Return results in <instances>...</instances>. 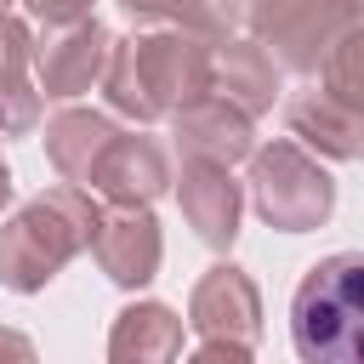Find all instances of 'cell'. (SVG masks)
I'll return each mask as SVG.
<instances>
[{
	"label": "cell",
	"mask_w": 364,
	"mask_h": 364,
	"mask_svg": "<svg viewBox=\"0 0 364 364\" xmlns=\"http://www.w3.org/2000/svg\"><path fill=\"white\" fill-rule=\"evenodd\" d=\"M182 353V318L165 301H131L114 330H108V358L114 364H154Z\"/></svg>",
	"instance_id": "9a60e30c"
},
{
	"label": "cell",
	"mask_w": 364,
	"mask_h": 364,
	"mask_svg": "<svg viewBox=\"0 0 364 364\" xmlns=\"http://www.w3.org/2000/svg\"><path fill=\"white\" fill-rule=\"evenodd\" d=\"M34 125H40V85H28V74L0 80V142L28 136Z\"/></svg>",
	"instance_id": "e0dca14e"
},
{
	"label": "cell",
	"mask_w": 364,
	"mask_h": 364,
	"mask_svg": "<svg viewBox=\"0 0 364 364\" xmlns=\"http://www.w3.org/2000/svg\"><path fill=\"white\" fill-rule=\"evenodd\" d=\"M210 91L233 102L245 119H256L279 102V63L250 34H222L210 40Z\"/></svg>",
	"instance_id": "7c38bea8"
},
{
	"label": "cell",
	"mask_w": 364,
	"mask_h": 364,
	"mask_svg": "<svg viewBox=\"0 0 364 364\" xmlns=\"http://www.w3.org/2000/svg\"><path fill=\"white\" fill-rule=\"evenodd\" d=\"M165 119H171V136H176L182 159L239 165V159H250V148H256L250 119H245L233 102H222L216 91H205V97L182 102V108H176V114H165Z\"/></svg>",
	"instance_id": "30bf717a"
},
{
	"label": "cell",
	"mask_w": 364,
	"mask_h": 364,
	"mask_svg": "<svg viewBox=\"0 0 364 364\" xmlns=\"http://www.w3.org/2000/svg\"><path fill=\"white\" fill-rule=\"evenodd\" d=\"M0 353H11V358H34V341H28V336H11V330H0Z\"/></svg>",
	"instance_id": "ffe728a7"
},
{
	"label": "cell",
	"mask_w": 364,
	"mask_h": 364,
	"mask_svg": "<svg viewBox=\"0 0 364 364\" xmlns=\"http://www.w3.org/2000/svg\"><path fill=\"white\" fill-rule=\"evenodd\" d=\"M284 119H290V136L313 142L330 159H358V148H364V108L330 97L324 85H301L284 102Z\"/></svg>",
	"instance_id": "4fadbf2b"
},
{
	"label": "cell",
	"mask_w": 364,
	"mask_h": 364,
	"mask_svg": "<svg viewBox=\"0 0 364 364\" xmlns=\"http://www.w3.org/2000/svg\"><path fill=\"white\" fill-rule=\"evenodd\" d=\"M131 17H154V23H171V28H193L205 40H222L233 34V0H119Z\"/></svg>",
	"instance_id": "2e32d148"
},
{
	"label": "cell",
	"mask_w": 364,
	"mask_h": 364,
	"mask_svg": "<svg viewBox=\"0 0 364 364\" xmlns=\"http://www.w3.org/2000/svg\"><path fill=\"white\" fill-rule=\"evenodd\" d=\"M176 205H182V222L210 245V250H228L239 239V210H245V193L233 182V165H210V159H182V176H176Z\"/></svg>",
	"instance_id": "9c48e42d"
},
{
	"label": "cell",
	"mask_w": 364,
	"mask_h": 364,
	"mask_svg": "<svg viewBox=\"0 0 364 364\" xmlns=\"http://www.w3.org/2000/svg\"><path fill=\"white\" fill-rule=\"evenodd\" d=\"M250 205L279 233H307L336 210V182L296 142L250 148Z\"/></svg>",
	"instance_id": "5b68a950"
},
{
	"label": "cell",
	"mask_w": 364,
	"mask_h": 364,
	"mask_svg": "<svg viewBox=\"0 0 364 364\" xmlns=\"http://www.w3.org/2000/svg\"><path fill=\"white\" fill-rule=\"evenodd\" d=\"M97 267L119 284V290H142L154 273H159V256H165V239H159V222L148 205H114L97 216L91 228V245Z\"/></svg>",
	"instance_id": "52a82bcc"
},
{
	"label": "cell",
	"mask_w": 364,
	"mask_h": 364,
	"mask_svg": "<svg viewBox=\"0 0 364 364\" xmlns=\"http://www.w3.org/2000/svg\"><path fill=\"white\" fill-rule=\"evenodd\" d=\"M28 57H34V34H28V23L11 17V11H0V80L28 74Z\"/></svg>",
	"instance_id": "ac0fdd59"
},
{
	"label": "cell",
	"mask_w": 364,
	"mask_h": 364,
	"mask_svg": "<svg viewBox=\"0 0 364 364\" xmlns=\"http://www.w3.org/2000/svg\"><path fill=\"white\" fill-rule=\"evenodd\" d=\"M6 6H11V0H0V11H6Z\"/></svg>",
	"instance_id": "7402d4cb"
},
{
	"label": "cell",
	"mask_w": 364,
	"mask_h": 364,
	"mask_svg": "<svg viewBox=\"0 0 364 364\" xmlns=\"http://www.w3.org/2000/svg\"><path fill=\"white\" fill-rule=\"evenodd\" d=\"M46 28L51 23H74V17H91V0H23Z\"/></svg>",
	"instance_id": "d6986e66"
},
{
	"label": "cell",
	"mask_w": 364,
	"mask_h": 364,
	"mask_svg": "<svg viewBox=\"0 0 364 364\" xmlns=\"http://www.w3.org/2000/svg\"><path fill=\"white\" fill-rule=\"evenodd\" d=\"M85 188H97L108 205H154L171 188V159H165V148L154 136L114 131V142L102 148V159H97Z\"/></svg>",
	"instance_id": "8fae6325"
},
{
	"label": "cell",
	"mask_w": 364,
	"mask_h": 364,
	"mask_svg": "<svg viewBox=\"0 0 364 364\" xmlns=\"http://www.w3.org/2000/svg\"><path fill=\"white\" fill-rule=\"evenodd\" d=\"M97 199L80 182H57L46 193H34L6 228H0V284L17 296L46 290L85 245L97 228Z\"/></svg>",
	"instance_id": "7a4b0ae2"
},
{
	"label": "cell",
	"mask_w": 364,
	"mask_h": 364,
	"mask_svg": "<svg viewBox=\"0 0 364 364\" xmlns=\"http://www.w3.org/2000/svg\"><path fill=\"white\" fill-rule=\"evenodd\" d=\"M6 205H11V165L0 159V210H6Z\"/></svg>",
	"instance_id": "44dd1931"
},
{
	"label": "cell",
	"mask_w": 364,
	"mask_h": 364,
	"mask_svg": "<svg viewBox=\"0 0 364 364\" xmlns=\"http://www.w3.org/2000/svg\"><path fill=\"white\" fill-rule=\"evenodd\" d=\"M290 341L307 364H353L364 353V256L313 262L290 296Z\"/></svg>",
	"instance_id": "3957f363"
},
{
	"label": "cell",
	"mask_w": 364,
	"mask_h": 364,
	"mask_svg": "<svg viewBox=\"0 0 364 364\" xmlns=\"http://www.w3.org/2000/svg\"><path fill=\"white\" fill-rule=\"evenodd\" d=\"M108 28L97 23V17H74V23H51V34L46 40H34V57H28V68L40 74V91L46 97H80V91H91L97 85V74H102V63H108Z\"/></svg>",
	"instance_id": "ba28073f"
},
{
	"label": "cell",
	"mask_w": 364,
	"mask_h": 364,
	"mask_svg": "<svg viewBox=\"0 0 364 364\" xmlns=\"http://www.w3.org/2000/svg\"><path fill=\"white\" fill-rule=\"evenodd\" d=\"M188 324L199 336V358H228V364H245L262 341V296H256V279L233 262H216L193 296H188Z\"/></svg>",
	"instance_id": "8992f818"
},
{
	"label": "cell",
	"mask_w": 364,
	"mask_h": 364,
	"mask_svg": "<svg viewBox=\"0 0 364 364\" xmlns=\"http://www.w3.org/2000/svg\"><path fill=\"white\" fill-rule=\"evenodd\" d=\"M114 119L108 114H97V108H63V114H51L46 119V159H51V171L63 176V182H91V171H97V159H102V148L114 142Z\"/></svg>",
	"instance_id": "5bb4252c"
},
{
	"label": "cell",
	"mask_w": 364,
	"mask_h": 364,
	"mask_svg": "<svg viewBox=\"0 0 364 364\" xmlns=\"http://www.w3.org/2000/svg\"><path fill=\"white\" fill-rule=\"evenodd\" d=\"M233 17L290 74H313L324 51L358 23V0H233Z\"/></svg>",
	"instance_id": "277c9868"
},
{
	"label": "cell",
	"mask_w": 364,
	"mask_h": 364,
	"mask_svg": "<svg viewBox=\"0 0 364 364\" xmlns=\"http://www.w3.org/2000/svg\"><path fill=\"white\" fill-rule=\"evenodd\" d=\"M97 80H102V97L114 114L154 125V119H165L182 102L210 91V40L193 28L108 40V63Z\"/></svg>",
	"instance_id": "6da1fadb"
}]
</instances>
